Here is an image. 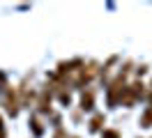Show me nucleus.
I'll return each instance as SVG.
<instances>
[{
  "instance_id": "nucleus-1",
  "label": "nucleus",
  "mask_w": 152,
  "mask_h": 138,
  "mask_svg": "<svg viewBox=\"0 0 152 138\" xmlns=\"http://www.w3.org/2000/svg\"><path fill=\"white\" fill-rule=\"evenodd\" d=\"M5 108H7V113H10L12 118L19 113V99H16V90H14V88H10V90H7V97H5Z\"/></svg>"
},
{
  "instance_id": "nucleus-2",
  "label": "nucleus",
  "mask_w": 152,
  "mask_h": 138,
  "mask_svg": "<svg viewBox=\"0 0 152 138\" xmlns=\"http://www.w3.org/2000/svg\"><path fill=\"white\" fill-rule=\"evenodd\" d=\"M37 106H39V113H51V90H48V85L42 90Z\"/></svg>"
},
{
  "instance_id": "nucleus-3",
  "label": "nucleus",
  "mask_w": 152,
  "mask_h": 138,
  "mask_svg": "<svg viewBox=\"0 0 152 138\" xmlns=\"http://www.w3.org/2000/svg\"><path fill=\"white\" fill-rule=\"evenodd\" d=\"M92 106H95V92L88 90L81 94V108L83 110H92Z\"/></svg>"
},
{
  "instance_id": "nucleus-4",
  "label": "nucleus",
  "mask_w": 152,
  "mask_h": 138,
  "mask_svg": "<svg viewBox=\"0 0 152 138\" xmlns=\"http://www.w3.org/2000/svg\"><path fill=\"white\" fill-rule=\"evenodd\" d=\"M102 122H106V118L102 113H97L95 118L90 120V131H99V129H102Z\"/></svg>"
},
{
  "instance_id": "nucleus-5",
  "label": "nucleus",
  "mask_w": 152,
  "mask_h": 138,
  "mask_svg": "<svg viewBox=\"0 0 152 138\" xmlns=\"http://www.w3.org/2000/svg\"><path fill=\"white\" fill-rule=\"evenodd\" d=\"M141 127H152V104L150 106H148V110H145V113H143L141 115Z\"/></svg>"
},
{
  "instance_id": "nucleus-6",
  "label": "nucleus",
  "mask_w": 152,
  "mask_h": 138,
  "mask_svg": "<svg viewBox=\"0 0 152 138\" xmlns=\"http://www.w3.org/2000/svg\"><path fill=\"white\" fill-rule=\"evenodd\" d=\"M30 122H32V131H35V136H42V134H44V129H42V122H39L37 118H32Z\"/></svg>"
},
{
  "instance_id": "nucleus-7",
  "label": "nucleus",
  "mask_w": 152,
  "mask_h": 138,
  "mask_svg": "<svg viewBox=\"0 0 152 138\" xmlns=\"http://www.w3.org/2000/svg\"><path fill=\"white\" fill-rule=\"evenodd\" d=\"M102 138H120V131L118 129H104Z\"/></svg>"
},
{
  "instance_id": "nucleus-8",
  "label": "nucleus",
  "mask_w": 152,
  "mask_h": 138,
  "mask_svg": "<svg viewBox=\"0 0 152 138\" xmlns=\"http://www.w3.org/2000/svg\"><path fill=\"white\" fill-rule=\"evenodd\" d=\"M56 138H65V131H62V129H58V131H56Z\"/></svg>"
},
{
  "instance_id": "nucleus-9",
  "label": "nucleus",
  "mask_w": 152,
  "mask_h": 138,
  "mask_svg": "<svg viewBox=\"0 0 152 138\" xmlns=\"http://www.w3.org/2000/svg\"><path fill=\"white\" fill-rule=\"evenodd\" d=\"M74 138H78V136H74Z\"/></svg>"
}]
</instances>
